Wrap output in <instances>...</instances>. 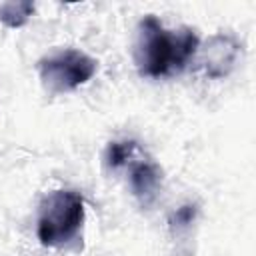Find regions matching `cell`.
<instances>
[{
    "instance_id": "obj_5",
    "label": "cell",
    "mask_w": 256,
    "mask_h": 256,
    "mask_svg": "<svg viewBox=\"0 0 256 256\" xmlns=\"http://www.w3.org/2000/svg\"><path fill=\"white\" fill-rule=\"evenodd\" d=\"M162 186V172L154 162L142 160L130 166V188L134 196L144 204H152Z\"/></svg>"
},
{
    "instance_id": "obj_8",
    "label": "cell",
    "mask_w": 256,
    "mask_h": 256,
    "mask_svg": "<svg viewBox=\"0 0 256 256\" xmlns=\"http://www.w3.org/2000/svg\"><path fill=\"white\" fill-rule=\"evenodd\" d=\"M194 216H196V206H194V204H186V206L178 208V210L172 214V224H176L178 228H184V226L192 224Z\"/></svg>"
},
{
    "instance_id": "obj_3",
    "label": "cell",
    "mask_w": 256,
    "mask_h": 256,
    "mask_svg": "<svg viewBox=\"0 0 256 256\" xmlns=\"http://www.w3.org/2000/svg\"><path fill=\"white\" fill-rule=\"evenodd\" d=\"M98 70V62L82 50L62 48L38 62V74L44 90L48 94H66L88 80Z\"/></svg>"
},
{
    "instance_id": "obj_1",
    "label": "cell",
    "mask_w": 256,
    "mask_h": 256,
    "mask_svg": "<svg viewBox=\"0 0 256 256\" xmlns=\"http://www.w3.org/2000/svg\"><path fill=\"white\" fill-rule=\"evenodd\" d=\"M200 40L194 30H168L164 24L148 14L138 24L134 46V62L140 76L166 78L182 72L196 56Z\"/></svg>"
},
{
    "instance_id": "obj_7",
    "label": "cell",
    "mask_w": 256,
    "mask_h": 256,
    "mask_svg": "<svg viewBox=\"0 0 256 256\" xmlns=\"http://www.w3.org/2000/svg\"><path fill=\"white\" fill-rule=\"evenodd\" d=\"M138 150V144L134 140H114L106 146V152H104V160H106V166L116 170V168H122L124 164H128L134 156V152Z\"/></svg>"
},
{
    "instance_id": "obj_6",
    "label": "cell",
    "mask_w": 256,
    "mask_h": 256,
    "mask_svg": "<svg viewBox=\"0 0 256 256\" xmlns=\"http://www.w3.org/2000/svg\"><path fill=\"white\" fill-rule=\"evenodd\" d=\"M34 14V2L14 0L0 4V22L8 28H22Z\"/></svg>"
},
{
    "instance_id": "obj_4",
    "label": "cell",
    "mask_w": 256,
    "mask_h": 256,
    "mask_svg": "<svg viewBox=\"0 0 256 256\" xmlns=\"http://www.w3.org/2000/svg\"><path fill=\"white\" fill-rule=\"evenodd\" d=\"M242 52V44L236 36L220 32L206 40L204 46H198V62L204 68L208 78H224L232 72Z\"/></svg>"
},
{
    "instance_id": "obj_2",
    "label": "cell",
    "mask_w": 256,
    "mask_h": 256,
    "mask_svg": "<svg viewBox=\"0 0 256 256\" xmlns=\"http://www.w3.org/2000/svg\"><path fill=\"white\" fill-rule=\"evenodd\" d=\"M84 224V200L74 190H54L40 206L38 240L42 246L60 248L72 242Z\"/></svg>"
}]
</instances>
